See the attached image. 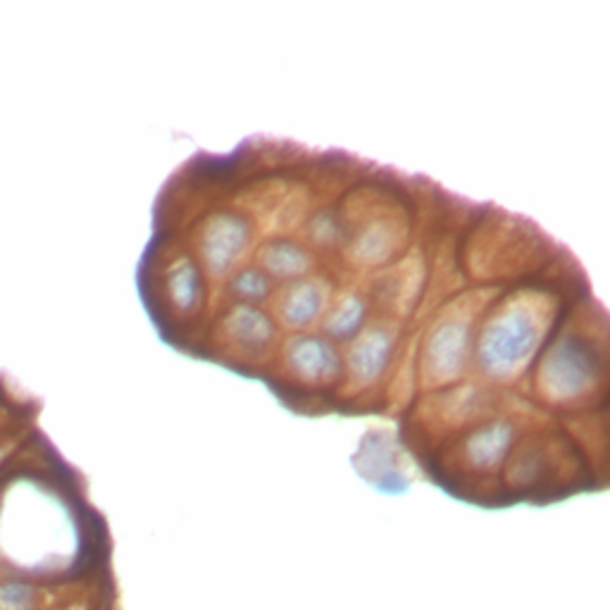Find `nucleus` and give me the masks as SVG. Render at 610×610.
<instances>
[{"label":"nucleus","instance_id":"nucleus-1","mask_svg":"<svg viewBox=\"0 0 610 610\" xmlns=\"http://www.w3.org/2000/svg\"><path fill=\"white\" fill-rule=\"evenodd\" d=\"M151 210L139 289L160 336L246 375L303 339L358 387L396 370L482 379L520 315L587 279L527 215L279 136L194 153Z\"/></svg>","mask_w":610,"mask_h":610},{"label":"nucleus","instance_id":"nucleus-2","mask_svg":"<svg viewBox=\"0 0 610 610\" xmlns=\"http://www.w3.org/2000/svg\"><path fill=\"white\" fill-rule=\"evenodd\" d=\"M31 606H34V589L29 584H0V610H29Z\"/></svg>","mask_w":610,"mask_h":610}]
</instances>
